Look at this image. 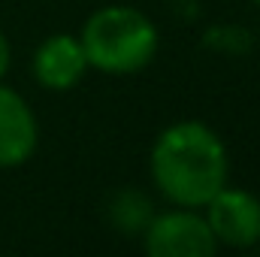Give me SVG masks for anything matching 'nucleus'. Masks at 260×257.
Here are the masks:
<instances>
[{
    "label": "nucleus",
    "mask_w": 260,
    "mask_h": 257,
    "mask_svg": "<svg viewBox=\"0 0 260 257\" xmlns=\"http://www.w3.org/2000/svg\"><path fill=\"white\" fill-rule=\"evenodd\" d=\"M151 176L176 206H206L227 185V148L200 121L173 124L151 148Z\"/></svg>",
    "instance_id": "nucleus-1"
},
{
    "label": "nucleus",
    "mask_w": 260,
    "mask_h": 257,
    "mask_svg": "<svg viewBox=\"0 0 260 257\" xmlns=\"http://www.w3.org/2000/svg\"><path fill=\"white\" fill-rule=\"evenodd\" d=\"M82 49L88 67L103 73H136L157 52V30L139 9L130 6H103L82 27Z\"/></svg>",
    "instance_id": "nucleus-2"
},
{
    "label": "nucleus",
    "mask_w": 260,
    "mask_h": 257,
    "mask_svg": "<svg viewBox=\"0 0 260 257\" xmlns=\"http://www.w3.org/2000/svg\"><path fill=\"white\" fill-rule=\"evenodd\" d=\"M145 251L154 257H212L218 251V239L206 218L194 212H170L148 224Z\"/></svg>",
    "instance_id": "nucleus-3"
},
{
    "label": "nucleus",
    "mask_w": 260,
    "mask_h": 257,
    "mask_svg": "<svg viewBox=\"0 0 260 257\" xmlns=\"http://www.w3.org/2000/svg\"><path fill=\"white\" fill-rule=\"evenodd\" d=\"M206 224L218 242L233 248H248L260 239V200L248 191L221 188L209 203Z\"/></svg>",
    "instance_id": "nucleus-4"
},
{
    "label": "nucleus",
    "mask_w": 260,
    "mask_h": 257,
    "mask_svg": "<svg viewBox=\"0 0 260 257\" xmlns=\"http://www.w3.org/2000/svg\"><path fill=\"white\" fill-rule=\"evenodd\" d=\"M85 70H88L85 49L70 34H55V37L43 40L40 49L34 52V79L49 91L73 88Z\"/></svg>",
    "instance_id": "nucleus-5"
},
{
    "label": "nucleus",
    "mask_w": 260,
    "mask_h": 257,
    "mask_svg": "<svg viewBox=\"0 0 260 257\" xmlns=\"http://www.w3.org/2000/svg\"><path fill=\"white\" fill-rule=\"evenodd\" d=\"M37 148V121L27 103L0 85V167L24 164Z\"/></svg>",
    "instance_id": "nucleus-6"
},
{
    "label": "nucleus",
    "mask_w": 260,
    "mask_h": 257,
    "mask_svg": "<svg viewBox=\"0 0 260 257\" xmlns=\"http://www.w3.org/2000/svg\"><path fill=\"white\" fill-rule=\"evenodd\" d=\"M6 70H9V43H6V37L0 30V79H3Z\"/></svg>",
    "instance_id": "nucleus-7"
},
{
    "label": "nucleus",
    "mask_w": 260,
    "mask_h": 257,
    "mask_svg": "<svg viewBox=\"0 0 260 257\" xmlns=\"http://www.w3.org/2000/svg\"><path fill=\"white\" fill-rule=\"evenodd\" d=\"M254 3H257V6H260V0H254Z\"/></svg>",
    "instance_id": "nucleus-8"
}]
</instances>
